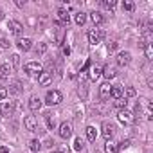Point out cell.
<instances>
[{
  "label": "cell",
  "instance_id": "1",
  "mask_svg": "<svg viewBox=\"0 0 153 153\" xmlns=\"http://www.w3.org/2000/svg\"><path fill=\"white\" fill-rule=\"evenodd\" d=\"M61 101H63V96H61L59 90H49L47 96H45V103H47L49 106H56V105H59Z\"/></svg>",
  "mask_w": 153,
  "mask_h": 153
},
{
  "label": "cell",
  "instance_id": "2",
  "mask_svg": "<svg viewBox=\"0 0 153 153\" xmlns=\"http://www.w3.org/2000/svg\"><path fill=\"white\" fill-rule=\"evenodd\" d=\"M117 119H119V123H123V124H133V123H135V114L130 112L128 108H124V110H119Z\"/></svg>",
  "mask_w": 153,
  "mask_h": 153
},
{
  "label": "cell",
  "instance_id": "3",
  "mask_svg": "<svg viewBox=\"0 0 153 153\" xmlns=\"http://www.w3.org/2000/svg\"><path fill=\"white\" fill-rule=\"evenodd\" d=\"M103 38H105V33L101 31V29H90L88 31V43L90 45H97V43H101L103 42Z\"/></svg>",
  "mask_w": 153,
  "mask_h": 153
},
{
  "label": "cell",
  "instance_id": "4",
  "mask_svg": "<svg viewBox=\"0 0 153 153\" xmlns=\"http://www.w3.org/2000/svg\"><path fill=\"white\" fill-rule=\"evenodd\" d=\"M25 72L29 76H40L43 72V68L38 61H29V63H25Z\"/></svg>",
  "mask_w": 153,
  "mask_h": 153
},
{
  "label": "cell",
  "instance_id": "5",
  "mask_svg": "<svg viewBox=\"0 0 153 153\" xmlns=\"http://www.w3.org/2000/svg\"><path fill=\"white\" fill-rule=\"evenodd\" d=\"M114 131H115V124L110 123V121H105V123H103V137L108 140V139H112Z\"/></svg>",
  "mask_w": 153,
  "mask_h": 153
},
{
  "label": "cell",
  "instance_id": "6",
  "mask_svg": "<svg viewBox=\"0 0 153 153\" xmlns=\"http://www.w3.org/2000/svg\"><path fill=\"white\" fill-rule=\"evenodd\" d=\"M56 15H58V20H56V22H59L61 25H65V24H68V22H70V16H68V11H67L65 7H59V9L56 11Z\"/></svg>",
  "mask_w": 153,
  "mask_h": 153
},
{
  "label": "cell",
  "instance_id": "7",
  "mask_svg": "<svg viewBox=\"0 0 153 153\" xmlns=\"http://www.w3.org/2000/svg\"><path fill=\"white\" fill-rule=\"evenodd\" d=\"M130 61H131V54H130L128 51H124V52H119V54H117V65H119V67H126Z\"/></svg>",
  "mask_w": 153,
  "mask_h": 153
},
{
  "label": "cell",
  "instance_id": "8",
  "mask_svg": "<svg viewBox=\"0 0 153 153\" xmlns=\"http://www.w3.org/2000/svg\"><path fill=\"white\" fill-rule=\"evenodd\" d=\"M72 135V124L70 123H61L59 124V137L61 139H68Z\"/></svg>",
  "mask_w": 153,
  "mask_h": 153
},
{
  "label": "cell",
  "instance_id": "9",
  "mask_svg": "<svg viewBox=\"0 0 153 153\" xmlns=\"http://www.w3.org/2000/svg\"><path fill=\"white\" fill-rule=\"evenodd\" d=\"M101 74H103L101 65H92V67H90V72H88V78H90V81H97Z\"/></svg>",
  "mask_w": 153,
  "mask_h": 153
},
{
  "label": "cell",
  "instance_id": "10",
  "mask_svg": "<svg viewBox=\"0 0 153 153\" xmlns=\"http://www.w3.org/2000/svg\"><path fill=\"white\" fill-rule=\"evenodd\" d=\"M24 124H25V128H27L29 131H36V130H38V123H36V117H34V115H27V117L24 119Z\"/></svg>",
  "mask_w": 153,
  "mask_h": 153
},
{
  "label": "cell",
  "instance_id": "11",
  "mask_svg": "<svg viewBox=\"0 0 153 153\" xmlns=\"http://www.w3.org/2000/svg\"><path fill=\"white\" fill-rule=\"evenodd\" d=\"M110 90H112L110 81H105V83L99 87V97H101V99H108V97H110Z\"/></svg>",
  "mask_w": 153,
  "mask_h": 153
},
{
  "label": "cell",
  "instance_id": "12",
  "mask_svg": "<svg viewBox=\"0 0 153 153\" xmlns=\"http://www.w3.org/2000/svg\"><path fill=\"white\" fill-rule=\"evenodd\" d=\"M51 81H52V74H51V72H42V74L38 76V83H40L42 87H47Z\"/></svg>",
  "mask_w": 153,
  "mask_h": 153
},
{
  "label": "cell",
  "instance_id": "13",
  "mask_svg": "<svg viewBox=\"0 0 153 153\" xmlns=\"http://www.w3.org/2000/svg\"><path fill=\"white\" fill-rule=\"evenodd\" d=\"M11 72H13V67L9 63H4L2 67H0V79H7L11 76Z\"/></svg>",
  "mask_w": 153,
  "mask_h": 153
},
{
  "label": "cell",
  "instance_id": "14",
  "mask_svg": "<svg viewBox=\"0 0 153 153\" xmlns=\"http://www.w3.org/2000/svg\"><path fill=\"white\" fill-rule=\"evenodd\" d=\"M31 47H33L31 38H20V40H18V49H20V51L27 52V51H31Z\"/></svg>",
  "mask_w": 153,
  "mask_h": 153
},
{
  "label": "cell",
  "instance_id": "15",
  "mask_svg": "<svg viewBox=\"0 0 153 153\" xmlns=\"http://www.w3.org/2000/svg\"><path fill=\"white\" fill-rule=\"evenodd\" d=\"M9 29H11V33H13V34H16V36H18V34L24 31V25H22L18 20H11V22H9Z\"/></svg>",
  "mask_w": 153,
  "mask_h": 153
},
{
  "label": "cell",
  "instance_id": "16",
  "mask_svg": "<svg viewBox=\"0 0 153 153\" xmlns=\"http://www.w3.org/2000/svg\"><path fill=\"white\" fill-rule=\"evenodd\" d=\"M29 108H31L33 112H38V110L42 108V99H40L38 96H33V97L29 99Z\"/></svg>",
  "mask_w": 153,
  "mask_h": 153
},
{
  "label": "cell",
  "instance_id": "17",
  "mask_svg": "<svg viewBox=\"0 0 153 153\" xmlns=\"http://www.w3.org/2000/svg\"><path fill=\"white\" fill-rule=\"evenodd\" d=\"M110 97H114V99H119V97H123V85H112Z\"/></svg>",
  "mask_w": 153,
  "mask_h": 153
},
{
  "label": "cell",
  "instance_id": "18",
  "mask_svg": "<svg viewBox=\"0 0 153 153\" xmlns=\"http://www.w3.org/2000/svg\"><path fill=\"white\" fill-rule=\"evenodd\" d=\"M117 151H119L117 142H114L112 139H108V140H106V144H105V153H117Z\"/></svg>",
  "mask_w": 153,
  "mask_h": 153
},
{
  "label": "cell",
  "instance_id": "19",
  "mask_svg": "<svg viewBox=\"0 0 153 153\" xmlns=\"http://www.w3.org/2000/svg\"><path fill=\"white\" fill-rule=\"evenodd\" d=\"M90 20H92L94 27H96V25H101V24H103V15H101L99 11H94V13H90Z\"/></svg>",
  "mask_w": 153,
  "mask_h": 153
},
{
  "label": "cell",
  "instance_id": "20",
  "mask_svg": "<svg viewBox=\"0 0 153 153\" xmlns=\"http://www.w3.org/2000/svg\"><path fill=\"white\" fill-rule=\"evenodd\" d=\"M0 112L6 114V115H9V114L13 112V101H4L2 106H0Z\"/></svg>",
  "mask_w": 153,
  "mask_h": 153
},
{
  "label": "cell",
  "instance_id": "21",
  "mask_svg": "<svg viewBox=\"0 0 153 153\" xmlns=\"http://www.w3.org/2000/svg\"><path fill=\"white\" fill-rule=\"evenodd\" d=\"M114 106H115L117 110H124V108L128 106V99H126V97H119V99L114 101Z\"/></svg>",
  "mask_w": 153,
  "mask_h": 153
},
{
  "label": "cell",
  "instance_id": "22",
  "mask_svg": "<svg viewBox=\"0 0 153 153\" xmlns=\"http://www.w3.org/2000/svg\"><path fill=\"white\" fill-rule=\"evenodd\" d=\"M103 76H105V78L110 81V79H114L115 76H117V72H115L114 68H110V67H105V68H103Z\"/></svg>",
  "mask_w": 153,
  "mask_h": 153
},
{
  "label": "cell",
  "instance_id": "23",
  "mask_svg": "<svg viewBox=\"0 0 153 153\" xmlns=\"http://www.w3.org/2000/svg\"><path fill=\"white\" fill-rule=\"evenodd\" d=\"M74 22L78 24V25H83V24L87 22V15H85L83 11H81V13H76V15H74Z\"/></svg>",
  "mask_w": 153,
  "mask_h": 153
},
{
  "label": "cell",
  "instance_id": "24",
  "mask_svg": "<svg viewBox=\"0 0 153 153\" xmlns=\"http://www.w3.org/2000/svg\"><path fill=\"white\" fill-rule=\"evenodd\" d=\"M85 131H87L88 140H92V142H94V140L97 139V131H96V128H94V126H87V130H85Z\"/></svg>",
  "mask_w": 153,
  "mask_h": 153
},
{
  "label": "cell",
  "instance_id": "25",
  "mask_svg": "<svg viewBox=\"0 0 153 153\" xmlns=\"http://www.w3.org/2000/svg\"><path fill=\"white\" fill-rule=\"evenodd\" d=\"M40 148H42V142H40L38 139H33V140L29 142V149H31L33 153H38V151H40Z\"/></svg>",
  "mask_w": 153,
  "mask_h": 153
},
{
  "label": "cell",
  "instance_id": "26",
  "mask_svg": "<svg viewBox=\"0 0 153 153\" xmlns=\"http://www.w3.org/2000/svg\"><path fill=\"white\" fill-rule=\"evenodd\" d=\"M83 148H85L83 139H81V137H76V139H74V149H76V151H81Z\"/></svg>",
  "mask_w": 153,
  "mask_h": 153
},
{
  "label": "cell",
  "instance_id": "27",
  "mask_svg": "<svg viewBox=\"0 0 153 153\" xmlns=\"http://www.w3.org/2000/svg\"><path fill=\"white\" fill-rule=\"evenodd\" d=\"M144 52H146V58L148 59H153V45L151 43H146L144 45Z\"/></svg>",
  "mask_w": 153,
  "mask_h": 153
},
{
  "label": "cell",
  "instance_id": "28",
  "mask_svg": "<svg viewBox=\"0 0 153 153\" xmlns=\"http://www.w3.org/2000/svg\"><path fill=\"white\" fill-rule=\"evenodd\" d=\"M45 51H47V43L40 42V43H38V47H36V54H38V56H42V54H45Z\"/></svg>",
  "mask_w": 153,
  "mask_h": 153
},
{
  "label": "cell",
  "instance_id": "29",
  "mask_svg": "<svg viewBox=\"0 0 153 153\" xmlns=\"http://www.w3.org/2000/svg\"><path fill=\"white\" fill-rule=\"evenodd\" d=\"M135 96H137V90L133 87H126V96L124 97L128 99V97H135Z\"/></svg>",
  "mask_w": 153,
  "mask_h": 153
},
{
  "label": "cell",
  "instance_id": "30",
  "mask_svg": "<svg viewBox=\"0 0 153 153\" xmlns=\"http://www.w3.org/2000/svg\"><path fill=\"white\" fill-rule=\"evenodd\" d=\"M78 94H79L83 99L87 97V85H85V83H81V85H79V88H78Z\"/></svg>",
  "mask_w": 153,
  "mask_h": 153
},
{
  "label": "cell",
  "instance_id": "31",
  "mask_svg": "<svg viewBox=\"0 0 153 153\" xmlns=\"http://www.w3.org/2000/svg\"><path fill=\"white\" fill-rule=\"evenodd\" d=\"M133 7H135V4L131 2V0H126V2L123 4V9H126V11H133Z\"/></svg>",
  "mask_w": 153,
  "mask_h": 153
},
{
  "label": "cell",
  "instance_id": "32",
  "mask_svg": "<svg viewBox=\"0 0 153 153\" xmlns=\"http://www.w3.org/2000/svg\"><path fill=\"white\" fill-rule=\"evenodd\" d=\"M103 6H105V7H108V9H114V7L117 6V2H115V0H105Z\"/></svg>",
  "mask_w": 153,
  "mask_h": 153
},
{
  "label": "cell",
  "instance_id": "33",
  "mask_svg": "<svg viewBox=\"0 0 153 153\" xmlns=\"http://www.w3.org/2000/svg\"><path fill=\"white\" fill-rule=\"evenodd\" d=\"M54 153H70V148H68L67 144H61V146H59Z\"/></svg>",
  "mask_w": 153,
  "mask_h": 153
},
{
  "label": "cell",
  "instance_id": "34",
  "mask_svg": "<svg viewBox=\"0 0 153 153\" xmlns=\"http://www.w3.org/2000/svg\"><path fill=\"white\" fill-rule=\"evenodd\" d=\"M6 97H7V88L0 87V101H6Z\"/></svg>",
  "mask_w": 153,
  "mask_h": 153
},
{
  "label": "cell",
  "instance_id": "35",
  "mask_svg": "<svg viewBox=\"0 0 153 153\" xmlns=\"http://www.w3.org/2000/svg\"><path fill=\"white\" fill-rule=\"evenodd\" d=\"M117 148H119V149H126V148H130V140H123V142H119Z\"/></svg>",
  "mask_w": 153,
  "mask_h": 153
},
{
  "label": "cell",
  "instance_id": "36",
  "mask_svg": "<svg viewBox=\"0 0 153 153\" xmlns=\"http://www.w3.org/2000/svg\"><path fill=\"white\" fill-rule=\"evenodd\" d=\"M9 92H11V94H18V92H20V83H13V88H11Z\"/></svg>",
  "mask_w": 153,
  "mask_h": 153
},
{
  "label": "cell",
  "instance_id": "37",
  "mask_svg": "<svg viewBox=\"0 0 153 153\" xmlns=\"http://www.w3.org/2000/svg\"><path fill=\"white\" fill-rule=\"evenodd\" d=\"M11 61H13V65L16 67V65L20 63V56H18V54H13V56H11Z\"/></svg>",
  "mask_w": 153,
  "mask_h": 153
},
{
  "label": "cell",
  "instance_id": "38",
  "mask_svg": "<svg viewBox=\"0 0 153 153\" xmlns=\"http://www.w3.org/2000/svg\"><path fill=\"white\" fill-rule=\"evenodd\" d=\"M9 45H11V43H9L7 40H4V38L0 40V47H2V49H9Z\"/></svg>",
  "mask_w": 153,
  "mask_h": 153
},
{
  "label": "cell",
  "instance_id": "39",
  "mask_svg": "<svg viewBox=\"0 0 153 153\" xmlns=\"http://www.w3.org/2000/svg\"><path fill=\"white\" fill-rule=\"evenodd\" d=\"M115 49H117V42H110V43H108V51L112 52V51H115Z\"/></svg>",
  "mask_w": 153,
  "mask_h": 153
},
{
  "label": "cell",
  "instance_id": "40",
  "mask_svg": "<svg viewBox=\"0 0 153 153\" xmlns=\"http://www.w3.org/2000/svg\"><path fill=\"white\" fill-rule=\"evenodd\" d=\"M61 51H63V54H65V56H68V54H70V47H68V45H63V49H61Z\"/></svg>",
  "mask_w": 153,
  "mask_h": 153
},
{
  "label": "cell",
  "instance_id": "41",
  "mask_svg": "<svg viewBox=\"0 0 153 153\" xmlns=\"http://www.w3.org/2000/svg\"><path fill=\"white\" fill-rule=\"evenodd\" d=\"M16 6H18V7H24V6H25V0H16Z\"/></svg>",
  "mask_w": 153,
  "mask_h": 153
},
{
  "label": "cell",
  "instance_id": "42",
  "mask_svg": "<svg viewBox=\"0 0 153 153\" xmlns=\"http://www.w3.org/2000/svg\"><path fill=\"white\" fill-rule=\"evenodd\" d=\"M0 153H9V149L6 146H2V148H0Z\"/></svg>",
  "mask_w": 153,
  "mask_h": 153
}]
</instances>
